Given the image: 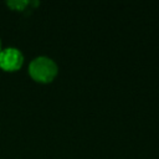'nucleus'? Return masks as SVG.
Returning <instances> with one entry per match:
<instances>
[{
	"label": "nucleus",
	"instance_id": "obj_1",
	"mask_svg": "<svg viewBox=\"0 0 159 159\" xmlns=\"http://www.w3.org/2000/svg\"><path fill=\"white\" fill-rule=\"evenodd\" d=\"M29 72L31 77L39 82H51L57 75V65L50 57L39 56L30 62Z\"/></svg>",
	"mask_w": 159,
	"mask_h": 159
},
{
	"label": "nucleus",
	"instance_id": "obj_2",
	"mask_svg": "<svg viewBox=\"0 0 159 159\" xmlns=\"http://www.w3.org/2000/svg\"><path fill=\"white\" fill-rule=\"evenodd\" d=\"M24 56L14 47H7L0 52V67L5 71H16L22 66Z\"/></svg>",
	"mask_w": 159,
	"mask_h": 159
},
{
	"label": "nucleus",
	"instance_id": "obj_4",
	"mask_svg": "<svg viewBox=\"0 0 159 159\" xmlns=\"http://www.w3.org/2000/svg\"><path fill=\"white\" fill-rule=\"evenodd\" d=\"M0 52H1V41H0Z\"/></svg>",
	"mask_w": 159,
	"mask_h": 159
},
{
	"label": "nucleus",
	"instance_id": "obj_3",
	"mask_svg": "<svg viewBox=\"0 0 159 159\" xmlns=\"http://www.w3.org/2000/svg\"><path fill=\"white\" fill-rule=\"evenodd\" d=\"M29 4V1H9L7 5L16 9V10H22L24 7H26V5Z\"/></svg>",
	"mask_w": 159,
	"mask_h": 159
}]
</instances>
